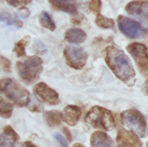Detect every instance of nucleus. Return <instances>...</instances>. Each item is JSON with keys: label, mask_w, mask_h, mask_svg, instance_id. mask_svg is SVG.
<instances>
[{"label": "nucleus", "mask_w": 148, "mask_h": 147, "mask_svg": "<svg viewBox=\"0 0 148 147\" xmlns=\"http://www.w3.org/2000/svg\"><path fill=\"white\" fill-rule=\"evenodd\" d=\"M18 147H38L36 146L35 144L31 143L30 141H25V142H22L21 144L19 145Z\"/></svg>", "instance_id": "nucleus-30"}, {"label": "nucleus", "mask_w": 148, "mask_h": 147, "mask_svg": "<svg viewBox=\"0 0 148 147\" xmlns=\"http://www.w3.org/2000/svg\"><path fill=\"white\" fill-rule=\"evenodd\" d=\"M49 4L54 10L63 11L71 14L77 13V8L73 4L68 2L67 0H49Z\"/></svg>", "instance_id": "nucleus-16"}, {"label": "nucleus", "mask_w": 148, "mask_h": 147, "mask_svg": "<svg viewBox=\"0 0 148 147\" xmlns=\"http://www.w3.org/2000/svg\"><path fill=\"white\" fill-rule=\"evenodd\" d=\"M18 135L10 125L0 129V147H14L18 140Z\"/></svg>", "instance_id": "nucleus-13"}, {"label": "nucleus", "mask_w": 148, "mask_h": 147, "mask_svg": "<svg viewBox=\"0 0 148 147\" xmlns=\"http://www.w3.org/2000/svg\"><path fill=\"white\" fill-rule=\"evenodd\" d=\"M7 4L13 7H17L20 6L26 5L31 2V0H6Z\"/></svg>", "instance_id": "nucleus-25"}, {"label": "nucleus", "mask_w": 148, "mask_h": 147, "mask_svg": "<svg viewBox=\"0 0 148 147\" xmlns=\"http://www.w3.org/2000/svg\"><path fill=\"white\" fill-rule=\"evenodd\" d=\"M63 131H64V133H65V135H66V137H67L68 139H69V141H72V135H71V133L70 132H69V130H68L66 128H65V127H64Z\"/></svg>", "instance_id": "nucleus-31"}, {"label": "nucleus", "mask_w": 148, "mask_h": 147, "mask_svg": "<svg viewBox=\"0 0 148 147\" xmlns=\"http://www.w3.org/2000/svg\"><path fill=\"white\" fill-rule=\"evenodd\" d=\"M116 144L117 147H143V143L137 135L122 128L117 133Z\"/></svg>", "instance_id": "nucleus-11"}, {"label": "nucleus", "mask_w": 148, "mask_h": 147, "mask_svg": "<svg viewBox=\"0 0 148 147\" xmlns=\"http://www.w3.org/2000/svg\"><path fill=\"white\" fill-rule=\"evenodd\" d=\"M27 108L29 110L33 112H42L43 111V105L36 99L34 97L30 95V99L27 105Z\"/></svg>", "instance_id": "nucleus-23"}, {"label": "nucleus", "mask_w": 148, "mask_h": 147, "mask_svg": "<svg viewBox=\"0 0 148 147\" xmlns=\"http://www.w3.org/2000/svg\"><path fill=\"white\" fill-rule=\"evenodd\" d=\"M16 69L19 76L27 84L34 83L43 71V61L38 56H27L23 61H17Z\"/></svg>", "instance_id": "nucleus-3"}, {"label": "nucleus", "mask_w": 148, "mask_h": 147, "mask_svg": "<svg viewBox=\"0 0 148 147\" xmlns=\"http://www.w3.org/2000/svg\"><path fill=\"white\" fill-rule=\"evenodd\" d=\"M87 34L84 30L79 28H72L66 32L64 39L67 42L74 44L82 43L86 40Z\"/></svg>", "instance_id": "nucleus-15"}, {"label": "nucleus", "mask_w": 148, "mask_h": 147, "mask_svg": "<svg viewBox=\"0 0 148 147\" xmlns=\"http://www.w3.org/2000/svg\"><path fill=\"white\" fill-rule=\"evenodd\" d=\"M44 119L50 127H56L61 124L60 113L56 110L46 111L44 112Z\"/></svg>", "instance_id": "nucleus-18"}, {"label": "nucleus", "mask_w": 148, "mask_h": 147, "mask_svg": "<svg viewBox=\"0 0 148 147\" xmlns=\"http://www.w3.org/2000/svg\"><path fill=\"white\" fill-rule=\"evenodd\" d=\"M12 111L13 105L0 96V116L3 118H10L12 115Z\"/></svg>", "instance_id": "nucleus-21"}, {"label": "nucleus", "mask_w": 148, "mask_h": 147, "mask_svg": "<svg viewBox=\"0 0 148 147\" xmlns=\"http://www.w3.org/2000/svg\"><path fill=\"white\" fill-rule=\"evenodd\" d=\"M39 22L42 27H45L51 31H54L56 29V24H54L47 12H42L41 14L39 16Z\"/></svg>", "instance_id": "nucleus-20"}, {"label": "nucleus", "mask_w": 148, "mask_h": 147, "mask_svg": "<svg viewBox=\"0 0 148 147\" xmlns=\"http://www.w3.org/2000/svg\"><path fill=\"white\" fill-rule=\"evenodd\" d=\"M0 93L18 107L27 106L30 97L28 90L10 78L0 80Z\"/></svg>", "instance_id": "nucleus-2"}, {"label": "nucleus", "mask_w": 148, "mask_h": 147, "mask_svg": "<svg viewBox=\"0 0 148 147\" xmlns=\"http://www.w3.org/2000/svg\"><path fill=\"white\" fill-rule=\"evenodd\" d=\"M0 22L10 27H13L19 29L23 27V22L16 18L15 16H12L7 12H2L0 14Z\"/></svg>", "instance_id": "nucleus-17"}, {"label": "nucleus", "mask_w": 148, "mask_h": 147, "mask_svg": "<svg viewBox=\"0 0 148 147\" xmlns=\"http://www.w3.org/2000/svg\"><path fill=\"white\" fill-rule=\"evenodd\" d=\"M127 50L132 56L140 71L144 74L145 76H147L148 71V55L146 46L142 43H132L127 46Z\"/></svg>", "instance_id": "nucleus-8"}, {"label": "nucleus", "mask_w": 148, "mask_h": 147, "mask_svg": "<svg viewBox=\"0 0 148 147\" xmlns=\"http://www.w3.org/2000/svg\"><path fill=\"white\" fill-rule=\"evenodd\" d=\"M89 7L93 12H99L101 9V0H90Z\"/></svg>", "instance_id": "nucleus-24"}, {"label": "nucleus", "mask_w": 148, "mask_h": 147, "mask_svg": "<svg viewBox=\"0 0 148 147\" xmlns=\"http://www.w3.org/2000/svg\"><path fill=\"white\" fill-rule=\"evenodd\" d=\"M19 12H20V15L22 17H24L25 19L27 18V17L30 14V12L26 8H21L20 10H19Z\"/></svg>", "instance_id": "nucleus-29"}, {"label": "nucleus", "mask_w": 148, "mask_h": 147, "mask_svg": "<svg viewBox=\"0 0 148 147\" xmlns=\"http://www.w3.org/2000/svg\"><path fill=\"white\" fill-rule=\"evenodd\" d=\"M81 110L76 105H69L65 107L60 114L61 120L70 126H75L80 118Z\"/></svg>", "instance_id": "nucleus-12"}, {"label": "nucleus", "mask_w": 148, "mask_h": 147, "mask_svg": "<svg viewBox=\"0 0 148 147\" xmlns=\"http://www.w3.org/2000/svg\"><path fill=\"white\" fill-rule=\"evenodd\" d=\"M72 147H85V146L84 145H82V144H79V143H75Z\"/></svg>", "instance_id": "nucleus-32"}, {"label": "nucleus", "mask_w": 148, "mask_h": 147, "mask_svg": "<svg viewBox=\"0 0 148 147\" xmlns=\"http://www.w3.org/2000/svg\"><path fill=\"white\" fill-rule=\"evenodd\" d=\"M95 24L103 28H112L114 27V20L104 17L101 14H97L95 17Z\"/></svg>", "instance_id": "nucleus-22"}, {"label": "nucleus", "mask_w": 148, "mask_h": 147, "mask_svg": "<svg viewBox=\"0 0 148 147\" xmlns=\"http://www.w3.org/2000/svg\"><path fill=\"white\" fill-rule=\"evenodd\" d=\"M64 56L66 64L75 69H82L86 64L88 59L87 52L79 46H66L64 50Z\"/></svg>", "instance_id": "nucleus-7"}, {"label": "nucleus", "mask_w": 148, "mask_h": 147, "mask_svg": "<svg viewBox=\"0 0 148 147\" xmlns=\"http://www.w3.org/2000/svg\"><path fill=\"white\" fill-rule=\"evenodd\" d=\"M125 10L130 15L135 17L144 24L147 23L148 4L146 1H132L126 6Z\"/></svg>", "instance_id": "nucleus-10"}, {"label": "nucleus", "mask_w": 148, "mask_h": 147, "mask_svg": "<svg viewBox=\"0 0 148 147\" xmlns=\"http://www.w3.org/2000/svg\"><path fill=\"white\" fill-rule=\"evenodd\" d=\"M120 31L130 39H143L147 37V31L140 23L124 15H119L117 19Z\"/></svg>", "instance_id": "nucleus-6"}, {"label": "nucleus", "mask_w": 148, "mask_h": 147, "mask_svg": "<svg viewBox=\"0 0 148 147\" xmlns=\"http://www.w3.org/2000/svg\"><path fill=\"white\" fill-rule=\"evenodd\" d=\"M0 63H1L3 69H4L5 70H10V66H11L10 61L8 59H7L6 58L3 57L1 56H0Z\"/></svg>", "instance_id": "nucleus-28"}, {"label": "nucleus", "mask_w": 148, "mask_h": 147, "mask_svg": "<svg viewBox=\"0 0 148 147\" xmlns=\"http://www.w3.org/2000/svg\"><path fill=\"white\" fill-rule=\"evenodd\" d=\"M121 124L125 125L134 135L140 138H145L147 135V128L144 115L135 109L123 111L120 115Z\"/></svg>", "instance_id": "nucleus-5"}, {"label": "nucleus", "mask_w": 148, "mask_h": 147, "mask_svg": "<svg viewBox=\"0 0 148 147\" xmlns=\"http://www.w3.org/2000/svg\"><path fill=\"white\" fill-rule=\"evenodd\" d=\"M91 147H115L112 138L103 131H95L90 137Z\"/></svg>", "instance_id": "nucleus-14"}, {"label": "nucleus", "mask_w": 148, "mask_h": 147, "mask_svg": "<svg viewBox=\"0 0 148 147\" xmlns=\"http://www.w3.org/2000/svg\"><path fill=\"white\" fill-rule=\"evenodd\" d=\"M85 121L93 128L110 131L115 128V120L111 112L100 106H94L85 116Z\"/></svg>", "instance_id": "nucleus-4"}, {"label": "nucleus", "mask_w": 148, "mask_h": 147, "mask_svg": "<svg viewBox=\"0 0 148 147\" xmlns=\"http://www.w3.org/2000/svg\"><path fill=\"white\" fill-rule=\"evenodd\" d=\"M33 92L39 99L49 105H56L60 103V99L57 92L49 87L44 82H40L35 85Z\"/></svg>", "instance_id": "nucleus-9"}, {"label": "nucleus", "mask_w": 148, "mask_h": 147, "mask_svg": "<svg viewBox=\"0 0 148 147\" xmlns=\"http://www.w3.org/2000/svg\"><path fill=\"white\" fill-rule=\"evenodd\" d=\"M30 41V37L29 35H26L16 43L15 46L13 49V51L16 53L17 57H23L25 56V48L28 46Z\"/></svg>", "instance_id": "nucleus-19"}, {"label": "nucleus", "mask_w": 148, "mask_h": 147, "mask_svg": "<svg viewBox=\"0 0 148 147\" xmlns=\"http://www.w3.org/2000/svg\"><path fill=\"white\" fill-rule=\"evenodd\" d=\"M34 45L35 46L33 48H34V51L36 53H38V54H44L46 52V49L45 48L44 45L39 40H36Z\"/></svg>", "instance_id": "nucleus-26"}, {"label": "nucleus", "mask_w": 148, "mask_h": 147, "mask_svg": "<svg viewBox=\"0 0 148 147\" xmlns=\"http://www.w3.org/2000/svg\"><path fill=\"white\" fill-rule=\"evenodd\" d=\"M105 61L107 66L116 76L132 86L135 84V71L128 56L116 46H110L106 48Z\"/></svg>", "instance_id": "nucleus-1"}, {"label": "nucleus", "mask_w": 148, "mask_h": 147, "mask_svg": "<svg viewBox=\"0 0 148 147\" xmlns=\"http://www.w3.org/2000/svg\"><path fill=\"white\" fill-rule=\"evenodd\" d=\"M53 137H54L55 139L58 141L59 144L61 145L62 147H69V145H68V143L66 141V140L65 139L64 137L62 136L60 133H54L53 134Z\"/></svg>", "instance_id": "nucleus-27"}]
</instances>
